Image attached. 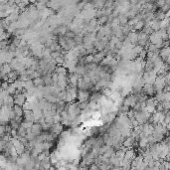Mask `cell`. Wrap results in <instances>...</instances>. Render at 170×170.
Returning a JSON list of instances; mask_svg holds the SVG:
<instances>
[{"instance_id":"6da1fadb","label":"cell","mask_w":170,"mask_h":170,"mask_svg":"<svg viewBox=\"0 0 170 170\" xmlns=\"http://www.w3.org/2000/svg\"><path fill=\"white\" fill-rule=\"evenodd\" d=\"M13 112H14L16 116H23V114H24L23 107L21 105H18V104H14L13 105Z\"/></svg>"},{"instance_id":"3957f363","label":"cell","mask_w":170,"mask_h":170,"mask_svg":"<svg viewBox=\"0 0 170 170\" xmlns=\"http://www.w3.org/2000/svg\"><path fill=\"white\" fill-rule=\"evenodd\" d=\"M33 125V121H28V120H25V121H22L20 125L23 126L25 129H28V128H31V126Z\"/></svg>"},{"instance_id":"7a4b0ae2","label":"cell","mask_w":170,"mask_h":170,"mask_svg":"<svg viewBox=\"0 0 170 170\" xmlns=\"http://www.w3.org/2000/svg\"><path fill=\"white\" fill-rule=\"evenodd\" d=\"M33 84H34L35 87H37V88H39V87H42V86L44 85V81H43V78H41V77H37V78H35L34 81H33Z\"/></svg>"}]
</instances>
